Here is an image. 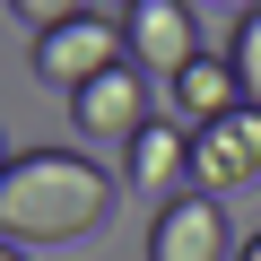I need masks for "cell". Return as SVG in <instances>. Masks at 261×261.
<instances>
[{
  "label": "cell",
  "mask_w": 261,
  "mask_h": 261,
  "mask_svg": "<svg viewBox=\"0 0 261 261\" xmlns=\"http://www.w3.org/2000/svg\"><path fill=\"white\" fill-rule=\"evenodd\" d=\"M192 183H200L209 200L261 183V113H252V105L226 113V122H209V130H192Z\"/></svg>",
  "instance_id": "obj_4"
},
{
  "label": "cell",
  "mask_w": 261,
  "mask_h": 261,
  "mask_svg": "<svg viewBox=\"0 0 261 261\" xmlns=\"http://www.w3.org/2000/svg\"><path fill=\"white\" fill-rule=\"evenodd\" d=\"M174 113L192 122V130H209V122H226V113H244V87H235V61H218V53H200L183 79H174Z\"/></svg>",
  "instance_id": "obj_8"
},
{
  "label": "cell",
  "mask_w": 261,
  "mask_h": 261,
  "mask_svg": "<svg viewBox=\"0 0 261 261\" xmlns=\"http://www.w3.org/2000/svg\"><path fill=\"white\" fill-rule=\"evenodd\" d=\"M148 261H226V218L209 192H183V200H157L148 218Z\"/></svg>",
  "instance_id": "obj_6"
},
{
  "label": "cell",
  "mask_w": 261,
  "mask_h": 261,
  "mask_svg": "<svg viewBox=\"0 0 261 261\" xmlns=\"http://www.w3.org/2000/svg\"><path fill=\"white\" fill-rule=\"evenodd\" d=\"M130 183L157 192V200H183V183H192V130L174 113H157L140 140H130Z\"/></svg>",
  "instance_id": "obj_7"
},
{
  "label": "cell",
  "mask_w": 261,
  "mask_h": 261,
  "mask_svg": "<svg viewBox=\"0 0 261 261\" xmlns=\"http://www.w3.org/2000/svg\"><path fill=\"white\" fill-rule=\"evenodd\" d=\"M113 61H122V27H113L105 9H87V18H70L61 35H44V44H35V70H44L53 87H70V96H79L87 79H105Z\"/></svg>",
  "instance_id": "obj_5"
},
{
  "label": "cell",
  "mask_w": 261,
  "mask_h": 261,
  "mask_svg": "<svg viewBox=\"0 0 261 261\" xmlns=\"http://www.w3.org/2000/svg\"><path fill=\"white\" fill-rule=\"evenodd\" d=\"M235 261H261V235H244V252H235Z\"/></svg>",
  "instance_id": "obj_11"
},
{
  "label": "cell",
  "mask_w": 261,
  "mask_h": 261,
  "mask_svg": "<svg viewBox=\"0 0 261 261\" xmlns=\"http://www.w3.org/2000/svg\"><path fill=\"white\" fill-rule=\"evenodd\" d=\"M226 61H235V87H244V105L261 113V9H244V18H235V53H226Z\"/></svg>",
  "instance_id": "obj_9"
},
{
  "label": "cell",
  "mask_w": 261,
  "mask_h": 261,
  "mask_svg": "<svg viewBox=\"0 0 261 261\" xmlns=\"http://www.w3.org/2000/svg\"><path fill=\"white\" fill-rule=\"evenodd\" d=\"M0 261H27V252H18V244H0Z\"/></svg>",
  "instance_id": "obj_12"
},
{
  "label": "cell",
  "mask_w": 261,
  "mask_h": 261,
  "mask_svg": "<svg viewBox=\"0 0 261 261\" xmlns=\"http://www.w3.org/2000/svg\"><path fill=\"white\" fill-rule=\"evenodd\" d=\"M113 218V174L96 157H70V148H27L0 174V244H79L87 226Z\"/></svg>",
  "instance_id": "obj_1"
},
{
  "label": "cell",
  "mask_w": 261,
  "mask_h": 261,
  "mask_svg": "<svg viewBox=\"0 0 261 261\" xmlns=\"http://www.w3.org/2000/svg\"><path fill=\"white\" fill-rule=\"evenodd\" d=\"M0 174H9V140H0Z\"/></svg>",
  "instance_id": "obj_13"
},
{
  "label": "cell",
  "mask_w": 261,
  "mask_h": 261,
  "mask_svg": "<svg viewBox=\"0 0 261 261\" xmlns=\"http://www.w3.org/2000/svg\"><path fill=\"white\" fill-rule=\"evenodd\" d=\"M122 53L140 61L148 79H183V70L200 61L192 9H183V0H130V9H122Z\"/></svg>",
  "instance_id": "obj_3"
},
{
  "label": "cell",
  "mask_w": 261,
  "mask_h": 261,
  "mask_svg": "<svg viewBox=\"0 0 261 261\" xmlns=\"http://www.w3.org/2000/svg\"><path fill=\"white\" fill-rule=\"evenodd\" d=\"M70 122H79V140H96V148H130V140H140L157 113H148L140 70H130V61H113L105 79H87V87L70 96Z\"/></svg>",
  "instance_id": "obj_2"
},
{
  "label": "cell",
  "mask_w": 261,
  "mask_h": 261,
  "mask_svg": "<svg viewBox=\"0 0 261 261\" xmlns=\"http://www.w3.org/2000/svg\"><path fill=\"white\" fill-rule=\"evenodd\" d=\"M9 18H18L35 44H44V35H61L70 18H87V0H9Z\"/></svg>",
  "instance_id": "obj_10"
}]
</instances>
